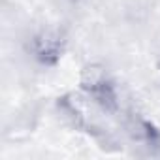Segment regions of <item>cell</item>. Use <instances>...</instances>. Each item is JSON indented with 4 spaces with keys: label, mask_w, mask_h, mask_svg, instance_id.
<instances>
[{
    "label": "cell",
    "mask_w": 160,
    "mask_h": 160,
    "mask_svg": "<svg viewBox=\"0 0 160 160\" xmlns=\"http://www.w3.org/2000/svg\"><path fill=\"white\" fill-rule=\"evenodd\" d=\"M64 51V38L55 28H43L30 38V53L32 57L45 66L58 62Z\"/></svg>",
    "instance_id": "cell-2"
},
{
    "label": "cell",
    "mask_w": 160,
    "mask_h": 160,
    "mask_svg": "<svg viewBox=\"0 0 160 160\" xmlns=\"http://www.w3.org/2000/svg\"><path fill=\"white\" fill-rule=\"evenodd\" d=\"M81 87H83L87 98L102 111L113 113L119 109L117 89L102 68H96V66L87 68L83 72V77H81Z\"/></svg>",
    "instance_id": "cell-1"
}]
</instances>
